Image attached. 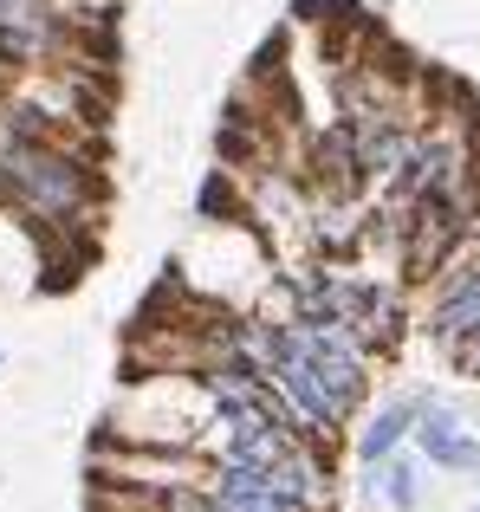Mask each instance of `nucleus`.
<instances>
[{
	"instance_id": "nucleus-1",
	"label": "nucleus",
	"mask_w": 480,
	"mask_h": 512,
	"mask_svg": "<svg viewBox=\"0 0 480 512\" xmlns=\"http://www.w3.org/2000/svg\"><path fill=\"white\" fill-rule=\"evenodd\" d=\"M0 201L46 227H72L98 201V175L78 163L52 130H26L0 111Z\"/></svg>"
},
{
	"instance_id": "nucleus-2",
	"label": "nucleus",
	"mask_w": 480,
	"mask_h": 512,
	"mask_svg": "<svg viewBox=\"0 0 480 512\" xmlns=\"http://www.w3.org/2000/svg\"><path fill=\"white\" fill-rule=\"evenodd\" d=\"M480 331V240L468 234L442 266H435V305H429V338L442 350L468 344Z\"/></svg>"
},
{
	"instance_id": "nucleus-3",
	"label": "nucleus",
	"mask_w": 480,
	"mask_h": 512,
	"mask_svg": "<svg viewBox=\"0 0 480 512\" xmlns=\"http://www.w3.org/2000/svg\"><path fill=\"white\" fill-rule=\"evenodd\" d=\"M409 441H416L422 454H429V467H448V474H474L480 467V441L468 435V422H461L455 402H416V428H409Z\"/></svg>"
},
{
	"instance_id": "nucleus-4",
	"label": "nucleus",
	"mask_w": 480,
	"mask_h": 512,
	"mask_svg": "<svg viewBox=\"0 0 480 512\" xmlns=\"http://www.w3.org/2000/svg\"><path fill=\"white\" fill-rule=\"evenodd\" d=\"M409 428H416V402H383V409L364 415V428H357V454H364L370 467L390 461V454L409 441Z\"/></svg>"
},
{
	"instance_id": "nucleus-5",
	"label": "nucleus",
	"mask_w": 480,
	"mask_h": 512,
	"mask_svg": "<svg viewBox=\"0 0 480 512\" xmlns=\"http://www.w3.org/2000/svg\"><path fill=\"white\" fill-rule=\"evenodd\" d=\"M370 474H377V480H370V500H383L390 512H409V506L422 500V474H416V461H403V454L377 461Z\"/></svg>"
},
{
	"instance_id": "nucleus-6",
	"label": "nucleus",
	"mask_w": 480,
	"mask_h": 512,
	"mask_svg": "<svg viewBox=\"0 0 480 512\" xmlns=\"http://www.w3.org/2000/svg\"><path fill=\"white\" fill-rule=\"evenodd\" d=\"M448 357H455V363H461V370H468V376H480V331H474L468 344H455V350H448Z\"/></svg>"
},
{
	"instance_id": "nucleus-7",
	"label": "nucleus",
	"mask_w": 480,
	"mask_h": 512,
	"mask_svg": "<svg viewBox=\"0 0 480 512\" xmlns=\"http://www.w3.org/2000/svg\"><path fill=\"white\" fill-rule=\"evenodd\" d=\"M228 201H234V195H228V182H221V175H215V182L202 188V214H221V208H228Z\"/></svg>"
},
{
	"instance_id": "nucleus-8",
	"label": "nucleus",
	"mask_w": 480,
	"mask_h": 512,
	"mask_svg": "<svg viewBox=\"0 0 480 512\" xmlns=\"http://www.w3.org/2000/svg\"><path fill=\"white\" fill-rule=\"evenodd\" d=\"M7 78H13V65H7V59H0V98H7Z\"/></svg>"
},
{
	"instance_id": "nucleus-9",
	"label": "nucleus",
	"mask_w": 480,
	"mask_h": 512,
	"mask_svg": "<svg viewBox=\"0 0 480 512\" xmlns=\"http://www.w3.org/2000/svg\"><path fill=\"white\" fill-rule=\"evenodd\" d=\"M474 512H480V506H474Z\"/></svg>"
}]
</instances>
